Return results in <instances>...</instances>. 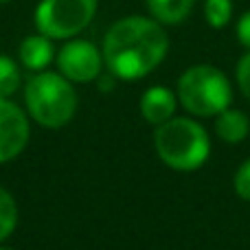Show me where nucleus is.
Returning <instances> with one entry per match:
<instances>
[{
    "label": "nucleus",
    "mask_w": 250,
    "mask_h": 250,
    "mask_svg": "<svg viewBox=\"0 0 250 250\" xmlns=\"http://www.w3.org/2000/svg\"><path fill=\"white\" fill-rule=\"evenodd\" d=\"M178 99L195 117H215L230 105V82L215 66H191L178 79Z\"/></svg>",
    "instance_id": "obj_4"
},
{
    "label": "nucleus",
    "mask_w": 250,
    "mask_h": 250,
    "mask_svg": "<svg viewBox=\"0 0 250 250\" xmlns=\"http://www.w3.org/2000/svg\"><path fill=\"white\" fill-rule=\"evenodd\" d=\"M99 88H101V90H110V88H112V79H101Z\"/></svg>",
    "instance_id": "obj_18"
},
{
    "label": "nucleus",
    "mask_w": 250,
    "mask_h": 250,
    "mask_svg": "<svg viewBox=\"0 0 250 250\" xmlns=\"http://www.w3.org/2000/svg\"><path fill=\"white\" fill-rule=\"evenodd\" d=\"M237 83L242 88V92L246 95V99H250V53L242 57L237 66Z\"/></svg>",
    "instance_id": "obj_16"
},
{
    "label": "nucleus",
    "mask_w": 250,
    "mask_h": 250,
    "mask_svg": "<svg viewBox=\"0 0 250 250\" xmlns=\"http://www.w3.org/2000/svg\"><path fill=\"white\" fill-rule=\"evenodd\" d=\"M97 0H42L35 9V26L51 40L82 33L95 18Z\"/></svg>",
    "instance_id": "obj_5"
},
{
    "label": "nucleus",
    "mask_w": 250,
    "mask_h": 250,
    "mask_svg": "<svg viewBox=\"0 0 250 250\" xmlns=\"http://www.w3.org/2000/svg\"><path fill=\"white\" fill-rule=\"evenodd\" d=\"M217 136L226 143H242L250 132V119L242 110H230L226 108L224 112L217 114L215 121Z\"/></svg>",
    "instance_id": "obj_10"
},
{
    "label": "nucleus",
    "mask_w": 250,
    "mask_h": 250,
    "mask_svg": "<svg viewBox=\"0 0 250 250\" xmlns=\"http://www.w3.org/2000/svg\"><path fill=\"white\" fill-rule=\"evenodd\" d=\"M235 191L242 200L250 202V158L246 163H242V167L235 173Z\"/></svg>",
    "instance_id": "obj_15"
},
{
    "label": "nucleus",
    "mask_w": 250,
    "mask_h": 250,
    "mask_svg": "<svg viewBox=\"0 0 250 250\" xmlns=\"http://www.w3.org/2000/svg\"><path fill=\"white\" fill-rule=\"evenodd\" d=\"M57 66H60V73L68 82H79V83L92 82V79H97L101 75L104 55L92 42L73 40L60 51Z\"/></svg>",
    "instance_id": "obj_6"
},
{
    "label": "nucleus",
    "mask_w": 250,
    "mask_h": 250,
    "mask_svg": "<svg viewBox=\"0 0 250 250\" xmlns=\"http://www.w3.org/2000/svg\"><path fill=\"white\" fill-rule=\"evenodd\" d=\"M20 86V70L16 62L7 55H0V99H9Z\"/></svg>",
    "instance_id": "obj_13"
},
{
    "label": "nucleus",
    "mask_w": 250,
    "mask_h": 250,
    "mask_svg": "<svg viewBox=\"0 0 250 250\" xmlns=\"http://www.w3.org/2000/svg\"><path fill=\"white\" fill-rule=\"evenodd\" d=\"M237 38L246 48H250V11H246L237 22Z\"/></svg>",
    "instance_id": "obj_17"
},
{
    "label": "nucleus",
    "mask_w": 250,
    "mask_h": 250,
    "mask_svg": "<svg viewBox=\"0 0 250 250\" xmlns=\"http://www.w3.org/2000/svg\"><path fill=\"white\" fill-rule=\"evenodd\" d=\"M167 33L158 20L132 16L110 26L104 40V62L119 79H141L165 60Z\"/></svg>",
    "instance_id": "obj_1"
},
{
    "label": "nucleus",
    "mask_w": 250,
    "mask_h": 250,
    "mask_svg": "<svg viewBox=\"0 0 250 250\" xmlns=\"http://www.w3.org/2000/svg\"><path fill=\"white\" fill-rule=\"evenodd\" d=\"M154 145L160 160L176 171H193L207 163L211 141L207 129L191 119H169L158 125Z\"/></svg>",
    "instance_id": "obj_2"
},
{
    "label": "nucleus",
    "mask_w": 250,
    "mask_h": 250,
    "mask_svg": "<svg viewBox=\"0 0 250 250\" xmlns=\"http://www.w3.org/2000/svg\"><path fill=\"white\" fill-rule=\"evenodd\" d=\"M26 110L40 125L57 129L75 117L77 95L70 82L57 73H38L26 82Z\"/></svg>",
    "instance_id": "obj_3"
},
{
    "label": "nucleus",
    "mask_w": 250,
    "mask_h": 250,
    "mask_svg": "<svg viewBox=\"0 0 250 250\" xmlns=\"http://www.w3.org/2000/svg\"><path fill=\"white\" fill-rule=\"evenodd\" d=\"M29 143V119L26 114L11 104L0 99V163L16 158Z\"/></svg>",
    "instance_id": "obj_7"
},
{
    "label": "nucleus",
    "mask_w": 250,
    "mask_h": 250,
    "mask_svg": "<svg viewBox=\"0 0 250 250\" xmlns=\"http://www.w3.org/2000/svg\"><path fill=\"white\" fill-rule=\"evenodd\" d=\"M195 0H147V9L158 22L178 24L191 13Z\"/></svg>",
    "instance_id": "obj_11"
},
{
    "label": "nucleus",
    "mask_w": 250,
    "mask_h": 250,
    "mask_svg": "<svg viewBox=\"0 0 250 250\" xmlns=\"http://www.w3.org/2000/svg\"><path fill=\"white\" fill-rule=\"evenodd\" d=\"M0 250H11V248H2V246H0Z\"/></svg>",
    "instance_id": "obj_19"
},
{
    "label": "nucleus",
    "mask_w": 250,
    "mask_h": 250,
    "mask_svg": "<svg viewBox=\"0 0 250 250\" xmlns=\"http://www.w3.org/2000/svg\"><path fill=\"white\" fill-rule=\"evenodd\" d=\"M53 60V44L46 35H29L20 44V62L29 70H42Z\"/></svg>",
    "instance_id": "obj_9"
},
{
    "label": "nucleus",
    "mask_w": 250,
    "mask_h": 250,
    "mask_svg": "<svg viewBox=\"0 0 250 250\" xmlns=\"http://www.w3.org/2000/svg\"><path fill=\"white\" fill-rule=\"evenodd\" d=\"M204 16H207V22L211 26L222 29L230 22L233 4H230V0H207L204 2Z\"/></svg>",
    "instance_id": "obj_14"
},
{
    "label": "nucleus",
    "mask_w": 250,
    "mask_h": 250,
    "mask_svg": "<svg viewBox=\"0 0 250 250\" xmlns=\"http://www.w3.org/2000/svg\"><path fill=\"white\" fill-rule=\"evenodd\" d=\"M173 112H176V95L169 88L154 86L141 97V114L145 117V121L163 125L173 119Z\"/></svg>",
    "instance_id": "obj_8"
},
{
    "label": "nucleus",
    "mask_w": 250,
    "mask_h": 250,
    "mask_svg": "<svg viewBox=\"0 0 250 250\" xmlns=\"http://www.w3.org/2000/svg\"><path fill=\"white\" fill-rule=\"evenodd\" d=\"M18 224V207L7 189L0 187V242L13 233Z\"/></svg>",
    "instance_id": "obj_12"
}]
</instances>
